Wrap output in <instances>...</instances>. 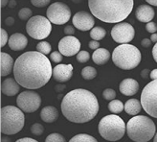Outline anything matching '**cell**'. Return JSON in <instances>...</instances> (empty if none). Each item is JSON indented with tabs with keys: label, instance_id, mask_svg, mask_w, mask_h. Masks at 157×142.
Listing matches in <instances>:
<instances>
[{
	"label": "cell",
	"instance_id": "obj_1",
	"mask_svg": "<svg viewBox=\"0 0 157 142\" xmlns=\"http://www.w3.org/2000/svg\"><path fill=\"white\" fill-rule=\"evenodd\" d=\"M13 76L15 81L24 89H40L53 76L50 59L37 51L23 53L14 61Z\"/></svg>",
	"mask_w": 157,
	"mask_h": 142
},
{
	"label": "cell",
	"instance_id": "obj_2",
	"mask_svg": "<svg viewBox=\"0 0 157 142\" xmlns=\"http://www.w3.org/2000/svg\"><path fill=\"white\" fill-rule=\"evenodd\" d=\"M61 112L70 122L86 123L99 112V102L95 94L83 89L69 91L61 101Z\"/></svg>",
	"mask_w": 157,
	"mask_h": 142
},
{
	"label": "cell",
	"instance_id": "obj_3",
	"mask_svg": "<svg viewBox=\"0 0 157 142\" xmlns=\"http://www.w3.org/2000/svg\"><path fill=\"white\" fill-rule=\"evenodd\" d=\"M92 14L105 23H121L132 12L133 0H89Z\"/></svg>",
	"mask_w": 157,
	"mask_h": 142
},
{
	"label": "cell",
	"instance_id": "obj_4",
	"mask_svg": "<svg viewBox=\"0 0 157 142\" xmlns=\"http://www.w3.org/2000/svg\"><path fill=\"white\" fill-rule=\"evenodd\" d=\"M128 136L134 142H147L156 133L154 122L145 115L133 116L127 124Z\"/></svg>",
	"mask_w": 157,
	"mask_h": 142
},
{
	"label": "cell",
	"instance_id": "obj_5",
	"mask_svg": "<svg viewBox=\"0 0 157 142\" xmlns=\"http://www.w3.org/2000/svg\"><path fill=\"white\" fill-rule=\"evenodd\" d=\"M142 55L136 46L132 44H121L112 53L114 65L123 70H131L139 65Z\"/></svg>",
	"mask_w": 157,
	"mask_h": 142
},
{
	"label": "cell",
	"instance_id": "obj_6",
	"mask_svg": "<svg viewBox=\"0 0 157 142\" xmlns=\"http://www.w3.org/2000/svg\"><path fill=\"white\" fill-rule=\"evenodd\" d=\"M24 112L14 106H6L1 108V133L13 136L24 127Z\"/></svg>",
	"mask_w": 157,
	"mask_h": 142
},
{
	"label": "cell",
	"instance_id": "obj_7",
	"mask_svg": "<svg viewBox=\"0 0 157 142\" xmlns=\"http://www.w3.org/2000/svg\"><path fill=\"white\" fill-rule=\"evenodd\" d=\"M98 130L104 139L114 142L124 137L127 127L121 117L117 114H109L100 120Z\"/></svg>",
	"mask_w": 157,
	"mask_h": 142
},
{
	"label": "cell",
	"instance_id": "obj_8",
	"mask_svg": "<svg viewBox=\"0 0 157 142\" xmlns=\"http://www.w3.org/2000/svg\"><path fill=\"white\" fill-rule=\"evenodd\" d=\"M26 31L31 37L42 41L50 36L52 32V24L47 18L42 15H35L27 21Z\"/></svg>",
	"mask_w": 157,
	"mask_h": 142
},
{
	"label": "cell",
	"instance_id": "obj_9",
	"mask_svg": "<svg viewBox=\"0 0 157 142\" xmlns=\"http://www.w3.org/2000/svg\"><path fill=\"white\" fill-rule=\"evenodd\" d=\"M141 105L151 117L157 118V80L148 83L141 93Z\"/></svg>",
	"mask_w": 157,
	"mask_h": 142
},
{
	"label": "cell",
	"instance_id": "obj_10",
	"mask_svg": "<svg viewBox=\"0 0 157 142\" xmlns=\"http://www.w3.org/2000/svg\"><path fill=\"white\" fill-rule=\"evenodd\" d=\"M47 18L56 25H63L71 18V10L63 2H55L49 5L46 12Z\"/></svg>",
	"mask_w": 157,
	"mask_h": 142
},
{
	"label": "cell",
	"instance_id": "obj_11",
	"mask_svg": "<svg viewBox=\"0 0 157 142\" xmlns=\"http://www.w3.org/2000/svg\"><path fill=\"white\" fill-rule=\"evenodd\" d=\"M17 105L23 112L32 113L37 110L41 105V97L33 90L21 92L17 98Z\"/></svg>",
	"mask_w": 157,
	"mask_h": 142
},
{
	"label": "cell",
	"instance_id": "obj_12",
	"mask_svg": "<svg viewBox=\"0 0 157 142\" xmlns=\"http://www.w3.org/2000/svg\"><path fill=\"white\" fill-rule=\"evenodd\" d=\"M110 34L114 41L122 44H128L134 38L135 30L134 27L129 23L121 22L114 25V27L111 29Z\"/></svg>",
	"mask_w": 157,
	"mask_h": 142
},
{
	"label": "cell",
	"instance_id": "obj_13",
	"mask_svg": "<svg viewBox=\"0 0 157 142\" xmlns=\"http://www.w3.org/2000/svg\"><path fill=\"white\" fill-rule=\"evenodd\" d=\"M59 51L65 57H72L77 55L81 50L80 41L73 36H66L62 37L59 42Z\"/></svg>",
	"mask_w": 157,
	"mask_h": 142
},
{
	"label": "cell",
	"instance_id": "obj_14",
	"mask_svg": "<svg viewBox=\"0 0 157 142\" xmlns=\"http://www.w3.org/2000/svg\"><path fill=\"white\" fill-rule=\"evenodd\" d=\"M73 26L80 31H91L95 25L93 15L85 11H80L74 14L73 17Z\"/></svg>",
	"mask_w": 157,
	"mask_h": 142
},
{
	"label": "cell",
	"instance_id": "obj_15",
	"mask_svg": "<svg viewBox=\"0 0 157 142\" xmlns=\"http://www.w3.org/2000/svg\"><path fill=\"white\" fill-rule=\"evenodd\" d=\"M72 65H57L53 68V78L60 84L68 82L72 77Z\"/></svg>",
	"mask_w": 157,
	"mask_h": 142
},
{
	"label": "cell",
	"instance_id": "obj_16",
	"mask_svg": "<svg viewBox=\"0 0 157 142\" xmlns=\"http://www.w3.org/2000/svg\"><path fill=\"white\" fill-rule=\"evenodd\" d=\"M120 92L125 96H133L139 90V84L136 80L131 78H127L119 85Z\"/></svg>",
	"mask_w": 157,
	"mask_h": 142
},
{
	"label": "cell",
	"instance_id": "obj_17",
	"mask_svg": "<svg viewBox=\"0 0 157 142\" xmlns=\"http://www.w3.org/2000/svg\"><path fill=\"white\" fill-rule=\"evenodd\" d=\"M154 10L150 5H140L135 11V17L140 22H151L154 18Z\"/></svg>",
	"mask_w": 157,
	"mask_h": 142
},
{
	"label": "cell",
	"instance_id": "obj_18",
	"mask_svg": "<svg viewBox=\"0 0 157 142\" xmlns=\"http://www.w3.org/2000/svg\"><path fill=\"white\" fill-rule=\"evenodd\" d=\"M8 44L13 51H21L26 48L28 39L26 36L21 33H14L10 37Z\"/></svg>",
	"mask_w": 157,
	"mask_h": 142
},
{
	"label": "cell",
	"instance_id": "obj_19",
	"mask_svg": "<svg viewBox=\"0 0 157 142\" xmlns=\"http://www.w3.org/2000/svg\"><path fill=\"white\" fill-rule=\"evenodd\" d=\"M19 84L13 78H7L1 84V92L7 96H14L19 91Z\"/></svg>",
	"mask_w": 157,
	"mask_h": 142
},
{
	"label": "cell",
	"instance_id": "obj_20",
	"mask_svg": "<svg viewBox=\"0 0 157 142\" xmlns=\"http://www.w3.org/2000/svg\"><path fill=\"white\" fill-rule=\"evenodd\" d=\"M0 61H1V76H8L12 72V70L13 71V60L8 53L1 52V54H0Z\"/></svg>",
	"mask_w": 157,
	"mask_h": 142
},
{
	"label": "cell",
	"instance_id": "obj_21",
	"mask_svg": "<svg viewBox=\"0 0 157 142\" xmlns=\"http://www.w3.org/2000/svg\"><path fill=\"white\" fill-rule=\"evenodd\" d=\"M40 118L46 123H53L59 118V112L53 106H46L41 109Z\"/></svg>",
	"mask_w": 157,
	"mask_h": 142
},
{
	"label": "cell",
	"instance_id": "obj_22",
	"mask_svg": "<svg viewBox=\"0 0 157 142\" xmlns=\"http://www.w3.org/2000/svg\"><path fill=\"white\" fill-rule=\"evenodd\" d=\"M110 59V52L105 48H99L92 54V60L94 64L98 65H104Z\"/></svg>",
	"mask_w": 157,
	"mask_h": 142
},
{
	"label": "cell",
	"instance_id": "obj_23",
	"mask_svg": "<svg viewBox=\"0 0 157 142\" xmlns=\"http://www.w3.org/2000/svg\"><path fill=\"white\" fill-rule=\"evenodd\" d=\"M142 109V105H141V102L138 99H129L125 102L124 104V110L125 112L129 115L136 116L139 114V112Z\"/></svg>",
	"mask_w": 157,
	"mask_h": 142
},
{
	"label": "cell",
	"instance_id": "obj_24",
	"mask_svg": "<svg viewBox=\"0 0 157 142\" xmlns=\"http://www.w3.org/2000/svg\"><path fill=\"white\" fill-rule=\"evenodd\" d=\"M106 36V31L105 29H104L103 27L101 26H96L94 27L91 31H90V37L93 41H101Z\"/></svg>",
	"mask_w": 157,
	"mask_h": 142
},
{
	"label": "cell",
	"instance_id": "obj_25",
	"mask_svg": "<svg viewBox=\"0 0 157 142\" xmlns=\"http://www.w3.org/2000/svg\"><path fill=\"white\" fill-rule=\"evenodd\" d=\"M108 109H109V112H112L114 114H118V113L122 112L123 110L124 109V105L122 103L120 100L114 99V100L109 102Z\"/></svg>",
	"mask_w": 157,
	"mask_h": 142
},
{
	"label": "cell",
	"instance_id": "obj_26",
	"mask_svg": "<svg viewBox=\"0 0 157 142\" xmlns=\"http://www.w3.org/2000/svg\"><path fill=\"white\" fill-rule=\"evenodd\" d=\"M69 142H98V140L87 133H78V135L74 136Z\"/></svg>",
	"mask_w": 157,
	"mask_h": 142
},
{
	"label": "cell",
	"instance_id": "obj_27",
	"mask_svg": "<svg viewBox=\"0 0 157 142\" xmlns=\"http://www.w3.org/2000/svg\"><path fill=\"white\" fill-rule=\"evenodd\" d=\"M97 76V70L92 66H86L82 70V77L84 80H93Z\"/></svg>",
	"mask_w": 157,
	"mask_h": 142
},
{
	"label": "cell",
	"instance_id": "obj_28",
	"mask_svg": "<svg viewBox=\"0 0 157 142\" xmlns=\"http://www.w3.org/2000/svg\"><path fill=\"white\" fill-rule=\"evenodd\" d=\"M36 51L46 56L47 54H50V52L52 51V46H51V44L48 41H42L39 43H37V45H36Z\"/></svg>",
	"mask_w": 157,
	"mask_h": 142
},
{
	"label": "cell",
	"instance_id": "obj_29",
	"mask_svg": "<svg viewBox=\"0 0 157 142\" xmlns=\"http://www.w3.org/2000/svg\"><path fill=\"white\" fill-rule=\"evenodd\" d=\"M45 142H66L63 136H61L60 133L53 132L46 137Z\"/></svg>",
	"mask_w": 157,
	"mask_h": 142
},
{
	"label": "cell",
	"instance_id": "obj_30",
	"mask_svg": "<svg viewBox=\"0 0 157 142\" xmlns=\"http://www.w3.org/2000/svg\"><path fill=\"white\" fill-rule=\"evenodd\" d=\"M32 10L29 8H22V9L18 12V18L21 20H29L30 18H32Z\"/></svg>",
	"mask_w": 157,
	"mask_h": 142
},
{
	"label": "cell",
	"instance_id": "obj_31",
	"mask_svg": "<svg viewBox=\"0 0 157 142\" xmlns=\"http://www.w3.org/2000/svg\"><path fill=\"white\" fill-rule=\"evenodd\" d=\"M89 59H90V55L85 50L80 51L77 54V61L78 62H81V64H85V62H87L89 61Z\"/></svg>",
	"mask_w": 157,
	"mask_h": 142
},
{
	"label": "cell",
	"instance_id": "obj_32",
	"mask_svg": "<svg viewBox=\"0 0 157 142\" xmlns=\"http://www.w3.org/2000/svg\"><path fill=\"white\" fill-rule=\"evenodd\" d=\"M31 132H32L33 135L39 136L44 132V127L39 123H35L32 125V127H31Z\"/></svg>",
	"mask_w": 157,
	"mask_h": 142
},
{
	"label": "cell",
	"instance_id": "obj_33",
	"mask_svg": "<svg viewBox=\"0 0 157 142\" xmlns=\"http://www.w3.org/2000/svg\"><path fill=\"white\" fill-rule=\"evenodd\" d=\"M103 97L106 101H112L116 97V91L112 89H105L103 92Z\"/></svg>",
	"mask_w": 157,
	"mask_h": 142
},
{
	"label": "cell",
	"instance_id": "obj_34",
	"mask_svg": "<svg viewBox=\"0 0 157 142\" xmlns=\"http://www.w3.org/2000/svg\"><path fill=\"white\" fill-rule=\"evenodd\" d=\"M0 33H1V36H0V37H1V41H0V46H1V48H2V47H4L8 42H9V38H10V37H8V33H7V31L4 30L3 28H1V30H0Z\"/></svg>",
	"mask_w": 157,
	"mask_h": 142
},
{
	"label": "cell",
	"instance_id": "obj_35",
	"mask_svg": "<svg viewBox=\"0 0 157 142\" xmlns=\"http://www.w3.org/2000/svg\"><path fill=\"white\" fill-rule=\"evenodd\" d=\"M50 60L52 61H54L55 64H59V62L62 61V55L58 52V51H55V52H52L50 54Z\"/></svg>",
	"mask_w": 157,
	"mask_h": 142
},
{
	"label": "cell",
	"instance_id": "obj_36",
	"mask_svg": "<svg viewBox=\"0 0 157 142\" xmlns=\"http://www.w3.org/2000/svg\"><path fill=\"white\" fill-rule=\"evenodd\" d=\"M146 30L147 31L148 33H151V35L155 34L157 32V24L153 21L148 22V23H147V25H146Z\"/></svg>",
	"mask_w": 157,
	"mask_h": 142
},
{
	"label": "cell",
	"instance_id": "obj_37",
	"mask_svg": "<svg viewBox=\"0 0 157 142\" xmlns=\"http://www.w3.org/2000/svg\"><path fill=\"white\" fill-rule=\"evenodd\" d=\"M32 4L37 8H43L50 4V0H32Z\"/></svg>",
	"mask_w": 157,
	"mask_h": 142
},
{
	"label": "cell",
	"instance_id": "obj_38",
	"mask_svg": "<svg viewBox=\"0 0 157 142\" xmlns=\"http://www.w3.org/2000/svg\"><path fill=\"white\" fill-rule=\"evenodd\" d=\"M75 30L76 28L73 25H66L63 31L66 36H73L75 34Z\"/></svg>",
	"mask_w": 157,
	"mask_h": 142
},
{
	"label": "cell",
	"instance_id": "obj_39",
	"mask_svg": "<svg viewBox=\"0 0 157 142\" xmlns=\"http://www.w3.org/2000/svg\"><path fill=\"white\" fill-rule=\"evenodd\" d=\"M88 45H89V48L92 49V50H97V49L100 48V43L98 41H89Z\"/></svg>",
	"mask_w": 157,
	"mask_h": 142
},
{
	"label": "cell",
	"instance_id": "obj_40",
	"mask_svg": "<svg viewBox=\"0 0 157 142\" xmlns=\"http://www.w3.org/2000/svg\"><path fill=\"white\" fill-rule=\"evenodd\" d=\"M65 89H66V85L64 84H59L55 86V91L58 92V93H61Z\"/></svg>",
	"mask_w": 157,
	"mask_h": 142
},
{
	"label": "cell",
	"instance_id": "obj_41",
	"mask_svg": "<svg viewBox=\"0 0 157 142\" xmlns=\"http://www.w3.org/2000/svg\"><path fill=\"white\" fill-rule=\"evenodd\" d=\"M141 45H142L143 47H145V48H148L151 45V41L150 38H144L142 39V41H141Z\"/></svg>",
	"mask_w": 157,
	"mask_h": 142
},
{
	"label": "cell",
	"instance_id": "obj_42",
	"mask_svg": "<svg viewBox=\"0 0 157 142\" xmlns=\"http://www.w3.org/2000/svg\"><path fill=\"white\" fill-rule=\"evenodd\" d=\"M150 74H151L150 70L147 69V68L141 71V77H142L143 79H147L148 77H150Z\"/></svg>",
	"mask_w": 157,
	"mask_h": 142
},
{
	"label": "cell",
	"instance_id": "obj_43",
	"mask_svg": "<svg viewBox=\"0 0 157 142\" xmlns=\"http://www.w3.org/2000/svg\"><path fill=\"white\" fill-rule=\"evenodd\" d=\"M15 142H38L37 140H35L34 138H30V137H23V138H19Z\"/></svg>",
	"mask_w": 157,
	"mask_h": 142
},
{
	"label": "cell",
	"instance_id": "obj_44",
	"mask_svg": "<svg viewBox=\"0 0 157 142\" xmlns=\"http://www.w3.org/2000/svg\"><path fill=\"white\" fill-rule=\"evenodd\" d=\"M5 24L7 26H12L14 24V18H7L5 19Z\"/></svg>",
	"mask_w": 157,
	"mask_h": 142
},
{
	"label": "cell",
	"instance_id": "obj_45",
	"mask_svg": "<svg viewBox=\"0 0 157 142\" xmlns=\"http://www.w3.org/2000/svg\"><path fill=\"white\" fill-rule=\"evenodd\" d=\"M150 78L151 79L152 81L157 80V68H156V69H153V70H151V71Z\"/></svg>",
	"mask_w": 157,
	"mask_h": 142
},
{
	"label": "cell",
	"instance_id": "obj_46",
	"mask_svg": "<svg viewBox=\"0 0 157 142\" xmlns=\"http://www.w3.org/2000/svg\"><path fill=\"white\" fill-rule=\"evenodd\" d=\"M152 57H153L154 61L157 62V43L154 44L153 48H152Z\"/></svg>",
	"mask_w": 157,
	"mask_h": 142
},
{
	"label": "cell",
	"instance_id": "obj_47",
	"mask_svg": "<svg viewBox=\"0 0 157 142\" xmlns=\"http://www.w3.org/2000/svg\"><path fill=\"white\" fill-rule=\"evenodd\" d=\"M151 41L153 42V43H157V34H152L151 36Z\"/></svg>",
	"mask_w": 157,
	"mask_h": 142
},
{
	"label": "cell",
	"instance_id": "obj_48",
	"mask_svg": "<svg viewBox=\"0 0 157 142\" xmlns=\"http://www.w3.org/2000/svg\"><path fill=\"white\" fill-rule=\"evenodd\" d=\"M147 3L150 4V6L152 5V6L157 7V0H147Z\"/></svg>",
	"mask_w": 157,
	"mask_h": 142
},
{
	"label": "cell",
	"instance_id": "obj_49",
	"mask_svg": "<svg viewBox=\"0 0 157 142\" xmlns=\"http://www.w3.org/2000/svg\"><path fill=\"white\" fill-rule=\"evenodd\" d=\"M8 6H9V8H14L15 6H17V1H14V0H12V1H9V4H8Z\"/></svg>",
	"mask_w": 157,
	"mask_h": 142
},
{
	"label": "cell",
	"instance_id": "obj_50",
	"mask_svg": "<svg viewBox=\"0 0 157 142\" xmlns=\"http://www.w3.org/2000/svg\"><path fill=\"white\" fill-rule=\"evenodd\" d=\"M1 142H11L10 137H8L7 136L3 135V136L1 137Z\"/></svg>",
	"mask_w": 157,
	"mask_h": 142
},
{
	"label": "cell",
	"instance_id": "obj_51",
	"mask_svg": "<svg viewBox=\"0 0 157 142\" xmlns=\"http://www.w3.org/2000/svg\"><path fill=\"white\" fill-rule=\"evenodd\" d=\"M7 4H9V1H7V0H1V8H4L5 6H7Z\"/></svg>",
	"mask_w": 157,
	"mask_h": 142
},
{
	"label": "cell",
	"instance_id": "obj_52",
	"mask_svg": "<svg viewBox=\"0 0 157 142\" xmlns=\"http://www.w3.org/2000/svg\"><path fill=\"white\" fill-rule=\"evenodd\" d=\"M153 142H157V132L155 133V136L153 137Z\"/></svg>",
	"mask_w": 157,
	"mask_h": 142
}]
</instances>
